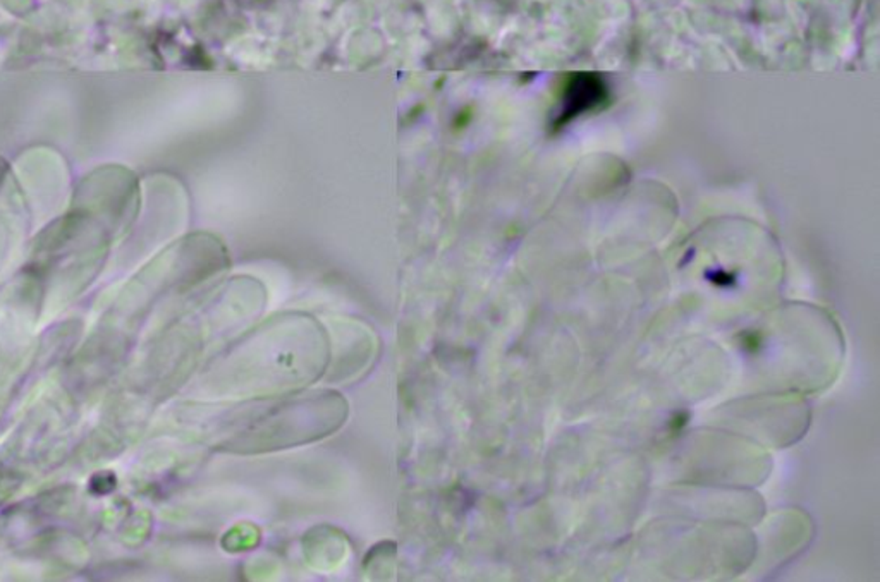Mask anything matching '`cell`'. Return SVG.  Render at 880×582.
Returning <instances> with one entry per match:
<instances>
[{"instance_id": "1", "label": "cell", "mask_w": 880, "mask_h": 582, "mask_svg": "<svg viewBox=\"0 0 880 582\" xmlns=\"http://www.w3.org/2000/svg\"><path fill=\"white\" fill-rule=\"evenodd\" d=\"M607 99V86L596 72L573 74L564 86L561 111L557 114V126L568 124L574 117L596 109Z\"/></svg>"}]
</instances>
